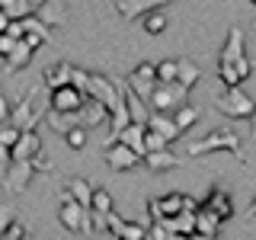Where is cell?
I'll return each mask as SVG.
<instances>
[{"instance_id":"1","label":"cell","mask_w":256,"mask_h":240,"mask_svg":"<svg viewBox=\"0 0 256 240\" xmlns=\"http://www.w3.org/2000/svg\"><path fill=\"white\" fill-rule=\"evenodd\" d=\"M58 221L64 224L68 234H77V237H90L93 234V212H90V205H80L68 189H64V198H61V208H58Z\"/></svg>"},{"instance_id":"2","label":"cell","mask_w":256,"mask_h":240,"mask_svg":"<svg viewBox=\"0 0 256 240\" xmlns=\"http://www.w3.org/2000/svg\"><path fill=\"white\" fill-rule=\"evenodd\" d=\"M214 150H230V154L240 157V134L230 132V128H218V132L205 134V138L192 141L189 144V154L198 157V154H214Z\"/></svg>"},{"instance_id":"3","label":"cell","mask_w":256,"mask_h":240,"mask_svg":"<svg viewBox=\"0 0 256 240\" xmlns=\"http://www.w3.org/2000/svg\"><path fill=\"white\" fill-rule=\"evenodd\" d=\"M218 109L230 118H250L253 109H256V100H250L237 84V86H228V90L218 96Z\"/></svg>"},{"instance_id":"4","label":"cell","mask_w":256,"mask_h":240,"mask_svg":"<svg viewBox=\"0 0 256 240\" xmlns=\"http://www.w3.org/2000/svg\"><path fill=\"white\" fill-rule=\"evenodd\" d=\"M186 86L180 84V80H173V84H157L154 86V96H150V109L154 112H176L186 102Z\"/></svg>"},{"instance_id":"5","label":"cell","mask_w":256,"mask_h":240,"mask_svg":"<svg viewBox=\"0 0 256 240\" xmlns=\"http://www.w3.org/2000/svg\"><path fill=\"white\" fill-rule=\"evenodd\" d=\"M182 208H198V202L189 198V196H182V192H170V196H160V198H150L148 202V212L154 214V221L173 218V214H180Z\"/></svg>"},{"instance_id":"6","label":"cell","mask_w":256,"mask_h":240,"mask_svg":"<svg viewBox=\"0 0 256 240\" xmlns=\"http://www.w3.org/2000/svg\"><path fill=\"white\" fill-rule=\"evenodd\" d=\"M36 173L38 170H36V164H32V160H10V164H6V170H4V189L13 192V196H20V192H26L29 180Z\"/></svg>"},{"instance_id":"7","label":"cell","mask_w":256,"mask_h":240,"mask_svg":"<svg viewBox=\"0 0 256 240\" xmlns=\"http://www.w3.org/2000/svg\"><path fill=\"white\" fill-rule=\"evenodd\" d=\"M125 84L132 86V90L138 93L141 100H148V102H150V96H154V86L160 84V80H157V64H150V61L138 64V68H134L132 74L125 77Z\"/></svg>"},{"instance_id":"8","label":"cell","mask_w":256,"mask_h":240,"mask_svg":"<svg viewBox=\"0 0 256 240\" xmlns=\"http://www.w3.org/2000/svg\"><path fill=\"white\" fill-rule=\"evenodd\" d=\"M102 157H106V164L112 166V170H118V173L134 170V166L144 160L138 150H132L125 141H109V148H106V154H102Z\"/></svg>"},{"instance_id":"9","label":"cell","mask_w":256,"mask_h":240,"mask_svg":"<svg viewBox=\"0 0 256 240\" xmlns=\"http://www.w3.org/2000/svg\"><path fill=\"white\" fill-rule=\"evenodd\" d=\"M86 102V93H80L77 86H58V90H52V109L58 112H80Z\"/></svg>"},{"instance_id":"10","label":"cell","mask_w":256,"mask_h":240,"mask_svg":"<svg viewBox=\"0 0 256 240\" xmlns=\"http://www.w3.org/2000/svg\"><path fill=\"white\" fill-rule=\"evenodd\" d=\"M170 4H176V0H116V10L125 20H138V16L160 10V6H170Z\"/></svg>"},{"instance_id":"11","label":"cell","mask_w":256,"mask_h":240,"mask_svg":"<svg viewBox=\"0 0 256 240\" xmlns=\"http://www.w3.org/2000/svg\"><path fill=\"white\" fill-rule=\"evenodd\" d=\"M36 154H42V138L36 134V128H26L10 148V160H36Z\"/></svg>"},{"instance_id":"12","label":"cell","mask_w":256,"mask_h":240,"mask_svg":"<svg viewBox=\"0 0 256 240\" xmlns=\"http://www.w3.org/2000/svg\"><path fill=\"white\" fill-rule=\"evenodd\" d=\"M221 214L218 212H212L205 202L196 208V237H205V240H214L218 237V228H221Z\"/></svg>"},{"instance_id":"13","label":"cell","mask_w":256,"mask_h":240,"mask_svg":"<svg viewBox=\"0 0 256 240\" xmlns=\"http://www.w3.org/2000/svg\"><path fill=\"white\" fill-rule=\"evenodd\" d=\"M244 54H246L244 52V29H240V26H230L228 42H224L221 54H218V64H237Z\"/></svg>"},{"instance_id":"14","label":"cell","mask_w":256,"mask_h":240,"mask_svg":"<svg viewBox=\"0 0 256 240\" xmlns=\"http://www.w3.org/2000/svg\"><path fill=\"white\" fill-rule=\"evenodd\" d=\"M148 128H154V132H160L166 141H176L182 134V128L176 125V118H173V112H150V118H148Z\"/></svg>"},{"instance_id":"15","label":"cell","mask_w":256,"mask_h":240,"mask_svg":"<svg viewBox=\"0 0 256 240\" xmlns=\"http://www.w3.org/2000/svg\"><path fill=\"white\" fill-rule=\"evenodd\" d=\"M109 118H112V112L102 106L100 100H90V96H86L84 109H80V125H84V128H96V125L109 122Z\"/></svg>"},{"instance_id":"16","label":"cell","mask_w":256,"mask_h":240,"mask_svg":"<svg viewBox=\"0 0 256 240\" xmlns=\"http://www.w3.org/2000/svg\"><path fill=\"white\" fill-rule=\"evenodd\" d=\"M122 84H125V80H122ZM125 106H128V116H132V122H141V125H148L150 112H154V109H150V102L141 100V96L134 93L128 84H125Z\"/></svg>"},{"instance_id":"17","label":"cell","mask_w":256,"mask_h":240,"mask_svg":"<svg viewBox=\"0 0 256 240\" xmlns=\"http://www.w3.org/2000/svg\"><path fill=\"white\" fill-rule=\"evenodd\" d=\"M70 77H74V64H68V61H58V64H48L45 68V86L48 90H58V86H68L70 84Z\"/></svg>"},{"instance_id":"18","label":"cell","mask_w":256,"mask_h":240,"mask_svg":"<svg viewBox=\"0 0 256 240\" xmlns=\"http://www.w3.org/2000/svg\"><path fill=\"white\" fill-rule=\"evenodd\" d=\"M144 164H148V170H154V173H166V170H173V166L180 164V157H176L170 148H160V150H148V154H144Z\"/></svg>"},{"instance_id":"19","label":"cell","mask_w":256,"mask_h":240,"mask_svg":"<svg viewBox=\"0 0 256 240\" xmlns=\"http://www.w3.org/2000/svg\"><path fill=\"white\" fill-rule=\"evenodd\" d=\"M144 132H148V125H141V122H128L122 132H118V138H116V141H125L132 150H138V154L144 157V154H148V148H144Z\"/></svg>"},{"instance_id":"20","label":"cell","mask_w":256,"mask_h":240,"mask_svg":"<svg viewBox=\"0 0 256 240\" xmlns=\"http://www.w3.org/2000/svg\"><path fill=\"white\" fill-rule=\"evenodd\" d=\"M205 205L212 208V212H218L224 221H228L230 214H234V198H230V192H224L221 186H214V189L205 196Z\"/></svg>"},{"instance_id":"21","label":"cell","mask_w":256,"mask_h":240,"mask_svg":"<svg viewBox=\"0 0 256 240\" xmlns=\"http://www.w3.org/2000/svg\"><path fill=\"white\" fill-rule=\"evenodd\" d=\"M4 61H6V74H16V70L26 68V64L32 61V48L26 45V38H20V42H16V48L6 54Z\"/></svg>"},{"instance_id":"22","label":"cell","mask_w":256,"mask_h":240,"mask_svg":"<svg viewBox=\"0 0 256 240\" xmlns=\"http://www.w3.org/2000/svg\"><path fill=\"white\" fill-rule=\"evenodd\" d=\"M45 122L54 128V132H61V134H68L74 125H80V112H58V109H48V116H45Z\"/></svg>"},{"instance_id":"23","label":"cell","mask_w":256,"mask_h":240,"mask_svg":"<svg viewBox=\"0 0 256 240\" xmlns=\"http://www.w3.org/2000/svg\"><path fill=\"white\" fill-rule=\"evenodd\" d=\"M68 192L77 198L80 205H90L93 202V186L84 180V176H70V180H68Z\"/></svg>"},{"instance_id":"24","label":"cell","mask_w":256,"mask_h":240,"mask_svg":"<svg viewBox=\"0 0 256 240\" xmlns=\"http://www.w3.org/2000/svg\"><path fill=\"white\" fill-rule=\"evenodd\" d=\"M0 10L10 13V20H26L36 13V6H32V0H0Z\"/></svg>"},{"instance_id":"25","label":"cell","mask_w":256,"mask_h":240,"mask_svg":"<svg viewBox=\"0 0 256 240\" xmlns=\"http://www.w3.org/2000/svg\"><path fill=\"white\" fill-rule=\"evenodd\" d=\"M198 77H202V70L196 68V61H189V58H180V84L186 86V90H192V86L198 84Z\"/></svg>"},{"instance_id":"26","label":"cell","mask_w":256,"mask_h":240,"mask_svg":"<svg viewBox=\"0 0 256 240\" xmlns=\"http://www.w3.org/2000/svg\"><path fill=\"white\" fill-rule=\"evenodd\" d=\"M164 29H166V13H164V6H160V10L144 13V32H148V36H160Z\"/></svg>"},{"instance_id":"27","label":"cell","mask_w":256,"mask_h":240,"mask_svg":"<svg viewBox=\"0 0 256 240\" xmlns=\"http://www.w3.org/2000/svg\"><path fill=\"white\" fill-rule=\"evenodd\" d=\"M173 118H176V125H180L182 132H189V128L198 122V109H196V106H189V102H182V106L173 112Z\"/></svg>"},{"instance_id":"28","label":"cell","mask_w":256,"mask_h":240,"mask_svg":"<svg viewBox=\"0 0 256 240\" xmlns=\"http://www.w3.org/2000/svg\"><path fill=\"white\" fill-rule=\"evenodd\" d=\"M116 237H122V240H144V237H150V230L141 228V224H134V221H122V228H118Z\"/></svg>"},{"instance_id":"29","label":"cell","mask_w":256,"mask_h":240,"mask_svg":"<svg viewBox=\"0 0 256 240\" xmlns=\"http://www.w3.org/2000/svg\"><path fill=\"white\" fill-rule=\"evenodd\" d=\"M176 77H180V61L166 58V61L157 64V80H160V84H173Z\"/></svg>"},{"instance_id":"30","label":"cell","mask_w":256,"mask_h":240,"mask_svg":"<svg viewBox=\"0 0 256 240\" xmlns=\"http://www.w3.org/2000/svg\"><path fill=\"white\" fill-rule=\"evenodd\" d=\"M64 141H68L70 150H84V148H86V128H84V125H74L68 134H64Z\"/></svg>"},{"instance_id":"31","label":"cell","mask_w":256,"mask_h":240,"mask_svg":"<svg viewBox=\"0 0 256 240\" xmlns=\"http://www.w3.org/2000/svg\"><path fill=\"white\" fill-rule=\"evenodd\" d=\"M93 212H100V214H109L112 212V196L106 189H93V202H90Z\"/></svg>"},{"instance_id":"32","label":"cell","mask_w":256,"mask_h":240,"mask_svg":"<svg viewBox=\"0 0 256 240\" xmlns=\"http://www.w3.org/2000/svg\"><path fill=\"white\" fill-rule=\"evenodd\" d=\"M218 77L224 80V86H237L240 80H244V77L237 74V68H234V64H218Z\"/></svg>"},{"instance_id":"33","label":"cell","mask_w":256,"mask_h":240,"mask_svg":"<svg viewBox=\"0 0 256 240\" xmlns=\"http://www.w3.org/2000/svg\"><path fill=\"white\" fill-rule=\"evenodd\" d=\"M166 144H170V141H166L160 132H154V128L144 132V148H148V150H160V148H166Z\"/></svg>"},{"instance_id":"34","label":"cell","mask_w":256,"mask_h":240,"mask_svg":"<svg viewBox=\"0 0 256 240\" xmlns=\"http://www.w3.org/2000/svg\"><path fill=\"white\" fill-rule=\"evenodd\" d=\"M70 86H77L80 93H86V86H90V70H84V68H74V77H70Z\"/></svg>"},{"instance_id":"35","label":"cell","mask_w":256,"mask_h":240,"mask_svg":"<svg viewBox=\"0 0 256 240\" xmlns=\"http://www.w3.org/2000/svg\"><path fill=\"white\" fill-rule=\"evenodd\" d=\"M16 42H20V38H13L10 32H0V58H6V54L16 48Z\"/></svg>"},{"instance_id":"36","label":"cell","mask_w":256,"mask_h":240,"mask_svg":"<svg viewBox=\"0 0 256 240\" xmlns=\"http://www.w3.org/2000/svg\"><path fill=\"white\" fill-rule=\"evenodd\" d=\"M16 221V214H13V208L10 205H0V237H4V230L10 228V224Z\"/></svg>"},{"instance_id":"37","label":"cell","mask_w":256,"mask_h":240,"mask_svg":"<svg viewBox=\"0 0 256 240\" xmlns=\"http://www.w3.org/2000/svg\"><path fill=\"white\" fill-rule=\"evenodd\" d=\"M16 237H29V230H26V228H22V224H20V221H13V224H10V228H6V230H4V240H16Z\"/></svg>"},{"instance_id":"38","label":"cell","mask_w":256,"mask_h":240,"mask_svg":"<svg viewBox=\"0 0 256 240\" xmlns=\"http://www.w3.org/2000/svg\"><path fill=\"white\" fill-rule=\"evenodd\" d=\"M22 38H26V45L32 48V52H38V48H42V45L48 42V38H45V36H38V32H26Z\"/></svg>"},{"instance_id":"39","label":"cell","mask_w":256,"mask_h":240,"mask_svg":"<svg viewBox=\"0 0 256 240\" xmlns=\"http://www.w3.org/2000/svg\"><path fill=\"white\" fill-rule=\"evenodd\" d=\"M234 68H237V74H240V77H244V80H246V77H250V74H253V61H250V58H246V54H244V58H240V61L234 64Z\"/></svg>"},{"instance_id":"40","label":"cell","mask_w":256,"mask_h":240,"mask_svg":"<svg viewBox=\"0 0 256 240\" xmlns=\"http://www.w3.org/2000/svg\"><path fill=\"white\" fill-rule=\"evenodd\" d=\"M10 116H13V109H10V102H6V96L0 93V125L10 122Z\"/></svg>"},{"instance_id":"41","label":"cell","mask_w":256,"mask_h":240,"mask_svg":"<svg viewBox=\"0 0 256 240\" xmlns=\"http://www.w3.org/2000/svg\"><path fill=\"white\" fill-rule=\"evenodd\" d=\"M6 32H10L13 38H22V36H26V26H22V20H13V22H10V29H6Z\"/></svg>"},{"instance_id":"42","label":"cell","mask_w":256,"mask_h":240,"mask_svg":"<svg viewBox=\"0 0 256 240\" xmlns=\"http://www.w3.org/2000/svg\"><path fill=\"white\" fill-rule=\"evenodd\" d=\"M10 13H4V10H0V32H6V29H10Z\"/></svg>"},{"instance_id":"43","label":"cell","mask_w":256,"mask_h":240,"mask_svg":"<svg viewBox=\"0 0 256 240\" xmlns=\"http://www.w3.org/2000/svg\"><path fill=\"white\" fill-rule=\"evenodd\" d=\"M32 164H36V170H48V160H45V154H36V160H32Z\"/></svg>"},{"instance_id":"44","label":"cell","mask_w":256,"mask_h":240,"mask_svg":"<svg viewBox=\"0 0 256 240\" xmlns=\"http://www.w3.org/2000/svg\"><path fill=\"white\" fill-rule=\"evenodd\" d=\"M250 134H253V141H256V116H250Z\"/></svg>"},{"instance_id":"45","label":"cell","mask_w":256,"mask_h":240,"mask_svg":"<svg viewBox=\"0 0 256 240\" xmlns=\"http://www.w3.org/2000/svg\"><path fill=\"white\" fill-rule=\"evenodd\" d=\"M250 218H256V198L250 202Z\"/></svg>"},{"instance_id":"46","label":"cell","mask_w":256,"mask_h":240,"mask_svg":"<svg viewBox=\"0 0 256 240\" xmlns=\"http://www.w3.org/2000/svg\"><path fill=\"white\" fill-rule=\"evenodd\" d=\"M250 4H253V6H256V0H250Z\"/></svg>"},{"instance_id":"47","label":"cell","mask_w":256,"mask_h":240,"mask_svg":"<svg viewBox=\"0 0 256 240\" xmlns=\"http://www.w3.org/2000/svg\"><path fill=\"white\" fill-rule=\"evenodd\" d=\"M253 116H256V109H253Z\"/></svg>"}]
</instances>
